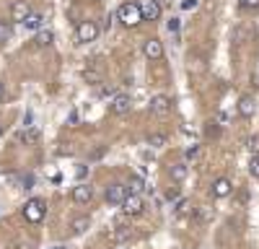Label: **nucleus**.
Returning <instances> with one entry per match:
<instances>
[{
	"instance_id": "nucleus-1",
	"label": "nucleus",
	"mask_w": 259,
	"mask_h": 249,
	"mask_svg": "<svg viewBox=\"0 0 259 249\" xmlns=\"http://www.w3.org/2000/svg\"><path fill=\"white\" fill-rule=\"evenodd\" d=\"M117 18L122 21V24L127 26V29H135V26H140V21H143V13H140V6L138 3H122L119 6V11H117Z\"/></svg>"
},
{
	"instance_id": "nucleus-2",
	"label": "nucleus",
	"mask_w": 259,
	"mask_h": 249,
	"mask_svg": "<svg viewBox=\"0 0 259 249\" xmlns=\"http://www.w3.org/2000/svg\"><path fill=\"white\" fill-rule=\"evenodd\" d=\"M45 216H47L45 200H39V197L26 200V205H24V218H26L29 223H41V221H45Z\"/></svg>"
},
{
	"instance_id": "nucleus-3",
	"label": "nucleus",
	"mask_w": 259,
	"mask_h": 249,
	"mask_svg": "<svg viewBox=\"0 0 259 249\" xmlns=\"http://www.w3.org/2000/svg\"><path fill=\"white\" fill-rule=\"evenodd\" d=\"M75 36L80 45H89V42H94L99 36V24L96 21H80L78 29H75Z\"/></svg>"
},
{
	"instance_id": "nucleus-4",
	"label": "nucleus",
	"mask_w": 259,
	"mask_h": 249,
	"mask_svg": "<svg viewBox=\"0 0 259 249\" xmlns=\"http://www.w3.org/2000/svg\"><path fill=\"white\" fill-rule=\"evenodd\" d=\"M231 192H233V184H231V179H226V177H218V179L210 184V195H212V197H218V200L228 197Z\"/></svg>"
},
{
	"instance_id": "nucleus-5",
	"label": "nucleus",
	"mask_w": 259,
	"mask_h": 249,
	"mask_svg": "<svg viewBox=\"0 0 259 249\" xmlns=\"http://www.w3.org/2000/svg\"><path fill=\"white\" fill-rule=\"evenodd\" d=\"M140 13H143V21H158L161 18V6L158 0H140Z\"/></svg>"
},
{
	"instance_id": "nucleus-6",
	"label": "nucleus",
	"mask_w": 259,
	"mask_h": 249,
	"mask_svg": "<svg viewBox=\"0 0 259 249\" xmlns=\"http://www.w3.org/2000/svg\"><path fill=\"white\" fill-rule=\"evenodd\" d=\"M143 208H145V202H143L140 195H130V192H127V197H124V202H122V211H124L127 216H140Z\"/></svg>"
},
{
	"instance_id": "nucleus-7",
	"label": "nucleus",
	"mask_w": 259,
	"mask_h": 249,
	"mask_svg": "<svg viewBox=\"0 0 259 249\" xmlns=\"http://www.w3.org/2000/svg\"><path fill=\"white\" fill-rule=\"evenodd\" d=\"M143 55L148 57V60H163V45H161V39H148V42H143Z\"/></svg>"
},
{
	"instance_id": "nucleus-8",
	"label": "nucleus",
	"mask_w": 259,
	"mask_h": 249,
	"mask_svg": "<svg viewBox=\"0 0 259 249\" xmlns=\"http://www.w3.org/2000/svg\"><path fill=\"white\" fill-rule=\"evenodd\" d=\"M29 16H31V8H29L26 0H16L11 6V21H16V24H24Z\"/></svg>"
},
{
	"instance_id": "nucleus-9",
	"label": "nucleus",
	"mask_w": 259,
	"mask_h": 249,
	"mask_svg": "<svg viewBox=\"0 0 259 249\" xmlns=\"http://www.w3.org/2000/svg\"><path fill=\"white\" fill-rule=\"evenodd\" d=\"M127 197V187L124 184H109L106 187V202L109 205H122Z\"/></svg>"
},
{
	"instance_id": "nucleus-10",
	"label": "nucleus",
	"mask_w": 259,
	"mask_h": 249,
	"mask_svg": "<svg viewBox=\"0 0 259 249\" xmlns=\"http://www.w3.org/2000/svg\"><path fill=\"white\" fill-rule=\"evenodd\" d=\"M91 197H94V187H89L85 182H80V184L73 187V202L85 205V202H91Z\"/></svg>"
},
{
	"instance_id": "nucleus-11",
	"label": "nucleus",
	"mask_w": 259,
	"mask_h": 249,
	"mask_svg": "<svg viewBox=\"0 0 259 249\" xmlns=\"http://www.w3.org/2000/svg\"><path fill=\"white\" fill-rule=\"evenodd\" d=\"M168 109H171V99L168 96L158 94V96L150 99V112H153V114H166Z\"/></svg>"
},
{
	"instance_id": "nucleus-12",
	"label": "nucleus",
	"mask_w": 259,
	"mask_h": 249,
	"mask_svg": "<svg viewBox=\"0 0 259 249\" xmlns=\"http://www.w3.org/2000/svg\"><path fill=\"white\" fill-rule=\"evenodd\" d=\"M130 107H133V99L130 96H114L112 104H109V109L114 114H124V112H130Z\"/></svg>"
},
{
	"instance_id": "nucleus-13",
	"label": "nucleus",
	"mask_w": 259,
	"mask_h": 249,
	"mask_svg": "<svg viewBox=\"0 0 259 249\" xmlns=\"http://www.w3.org/2000/svg\"><path fill=\"white\" fill-rule=\"evenodd\" d=\"M254 109H256V101H254L251 96H241V99H239V114H241L244 119L254 117Z\"/></svg>"
},
{
	"instance_id": "nucleus-14",
	"label": "nucleus",
	"mask_w": 259,
	"mask_h": 249,
	"mask_svg": "<svg viewBox=\"0 0 259 249\" xmlns=\"http://www.w3.org/2000/svg\"><path fill=\"white\" fill-rule=\"evenodd\" d=\"M89 226H91V218H89V216H75V218H73V223H70V231L78 236V234H83Z\"/></svg>"
},
{
	"instance_id": "nucleus-15",
	"label": "nucleus",
	"mask_w": 259,
	"mask_h": 249,
	"mask_svg": "<svg viewBox=\"0 0 259 249\" xmlns=\"http://www.w3.org/2000/svg\"><path fill=\"white\" fill-rule=\"evenodd\" d=\"M52 42H55V34H52L50 29H47V31L41 29V31H36V36H34V45H36V47H50Z\"/></svg>"
},
{
	"instance_id": "nucleus-16",
	"label": "nucleus",
	"mask_w": 259,
	"mask_h": 249,
	"mask_svg": "<svg viewBox=\"0 0 259 249\" xmlns=\"http://www.w3.org/2000/svg\"><path fill=\"white\" fill-rule=\"evenodd\" d=\"M168 174H171V179H174V182H184L187 179V163H174L168 169Z\"/></svg>"
},
{
	"instance_id": "nucleus-17",
	"label": "nucleus",
	"mask_w": 259,
	"mask_h": 249,
	"mask_svg": "<svg viewBox=\"0 0 259 249\" xmlns=\"http://www.w3.org/2000/svg\"><path fill=\"white\" fill-rule=\"evenodd\" d=\"M41 24H45V18H41L39 13H31V16L24 21V26L31 29V31H41Z\"/></svg>"
},
{
	"instance_id": "nucleus-18",
	"label": "nucleus",
	"mask_w": 259,
	"mask_h": 249,
	"mask_svg": "<svg viewBox=\"0 0 259 249\" xmlns=\"http://www.w3.org/2000/svg\"><path fill=\"white\" fill-rule=\"evenodd\" d=\"M143 190H145L143 177H133V179H130V184H127V192H130V195H140Z\"/></svg>"
},
{
	"instance_id": "nucleus-19",
	"label": "nucleus",
	"mask_w": 259,
	"mask_h": 249,
	"mask_svg": "<svg viewBox=\"0 0 259 249\" xmlns=\"http://www.w3.org/2000/svg\"><path fill=\"white\" fill-rule=\"evenodd\" d=\"M130 239H133V231H130V228H117V231L112 234V241H117V244L130 241Z\"/></svg>"
},
{
	"instance_id": "nucleus-20",
	"label": "nucleus",
	"mask_w": 259,
	"mask_h": 249,
	"mask_svg": "<svg viewBox=\"0 0 259 249\" xmlns=\"http://www.w3.org/2000/svg\"><path fill=\"white\" fill-rule=\"evenodd\" d=\"M11 36H13V29H11V24L8 21H0V42H11Z\"/></svg>"
},
{
	"instance_id": "nucleus-21",
	"label": "nucleus",
	"mask_w": 259,
	"mask_h": 249,
	"mask_svg": "<svg viewBox=\"0 0 259 249\" xmlns=\"http://www.w3.org/2000/svg\"><path fill=\"white\" fill-rule=\"evenodd\" d=\"M192 213H194V208H192L189 200H179L177 202V216H192Z\"/></svg>"
},
{
	"instance_id": "nucleus-22",
	"label": "nucleus",
	"mask_w": 259,
	"mask_h": 249,
	"mask_svg": "<svg viewBox=\"0 0 259 249\" xmlns=\"http://www.w3.org/2000/svg\"><path fill=\"white\" fill-rule=\"evenodd\" d=\"M148 145H153V148H163L166 145V135H161V133H153L148 138Z\"/></svg>"
},
{
	"instance_id": "nucleus-23",
	"label": "nucleus",
	"mask_w": 259,
	"mask_h": 249,
	"mask_svg": "<svg viewBox=\"0 0 259 249\" xmlns=\"http://www.w3.org/2000/svg\"><path fill=\"white\" fill-rule=\"evenodd\" d=\"M205 135H207V138H218V135H221V124H218V122H207V124H205Z\"/></svg>"
},
{
	"instance_id": "nucleus-24",
	"label": "nucleus",
	"mask_w": 259,
	"mask_h": 249,
	"mask_svg": "<svg viewBox=\"0 0 259 249\" xmlns=\"http://www.w3.org/2000/svg\"><path fill=\"white\" fill-rule=\"evenodd\" d=\"M184 158L187 161H197L200 158V145H189V148L184 151Z\"/></svg>"
},
{
	"instance_id": "nucleus-25",
	"label": "nucleus",
	"mask_w": 259,
	"mask_h": 249,
	"mask_svg": "<svg viewBox=\"0 0 259 249\" xmlns=\"http://www.w3.org/2000/svg\"><path fill=\"white\" fill-rule=\"evenodd\" d=\"M249 174L259 179V156H251V161H249Z\"/></svg>"
},
{
	"instance_id": "nucleus-26",
	"label": "nucleus",
	"mask_w": 259,
	"mask_h": 249,
	"mask_svg": "<svg viewBox=\"0 0 259 249\" xmlns=\"http://www.w3.org/2000/svg\"><path fill=\"white\" fill-rule=\"evenodd\" d=\"M83 78L89 80V83H94V86H96V83H101V75H99L96 70H85V73H83Z\"/></svg>"
},
{
	"instance_id": "nucleus-27",
	"label": "nucleus",
	"mask_w": 259,
	"mask_h": 249,
	"mask_svg": "<svg viewBox=\"0 0 259 249\" xmlns=\"http://www.w3.org/2000/svg\"><path fill=\"white\" fill-rule=\"evenodd\" d=\"M36 138H39L36 130H24V133H21V140H26V143H34Z\"/></svg>"
},
{
	"instance_id": "nucleus-28",
	"label": "nucleus",
	"mask_w": 259,
	"mask_h": 249,
	"mask_svg": "<svg viewBox=\"0 0 259 249\" xmlns=\"http://www.w3.org/2000/svg\"><path fill=\"white\" fill-rule=\"evenodd\" d=\"M182 11H194V8H197L200 6V0H182Z\"/></svg>"
},
{
	"instance_id": "nucleus-29",
	"label": "nucleus",
	"mask_w": 259,
	"mask_h": 249,
	"mask_svg": "<svg viewBox=\"0 0 259 249\" xmlns=\"http://www.w3.org/2000/svg\"><path fill=\"white\" fill-rule=\"evenodd\" d=\"M249 151L256 156V151H259V135H251V138H249Z\"/></svg>"
},
{
	"instance_id": "nucleus-30",
	"label": "nucleus",
	"mask_w": 259,
	"mask_h": 249,
	"mask_svg": "<svg viewBox=\"0 0 259 249\" xmlns=\"http://www.w3.org/2000/svg\"><path fill=\"white\" fill-rule=\"evenodd\" d=\"M179 197V187H168L166 190V200H177Z\"/></svg>"
},
{
	"instance_id": "nucleus-31",
	"label": "nucleus",
	"mask_w": 259,
	"mask_h": 249,
	"mask_svg": "<svg viewBox=\"0 0 259 249\" xmlns=\"http://www.w3.org/2000/svg\"><path fill=\"white\" fill-rule=\"evenodd\" d=\"M166 29H168L171 34H174V31H179V18H171L168 24H166Z\"/></svg>"
},
{
	"instance_id": "nucleus-32",
	"label": "nucleus",
	"mask_w": 259,
	"mask_h": 249,
	"mask_svg": "<svg viewBox=\"0 0 259 249\" xmlns=\"http://www.w3.org/2000/svg\"><path fill=\"white\" fill-rule=\"evenodd\" d=\"M244 8H259V0H241Z\"/></svg>"
},
{
	"instance_id": "nucleus-33",
	"label": "nucleus",
	"mask_w": 259,
	"mask_h": 249,
	"mask_svg": "<svg viewBox=\"0 0 259 249\" xmlns=\"http://www.w3.org/2000/svg\"><path fill=\"white\" fill-rule=\"evenodd\" d=\"M215 122H221V124H226V122H228V114H226V112H218V119H215Z\"/></svg>"
},
{
	"instance_id": "nucleus-34",
	"label": "nucleus",
	"mask_w": 259,
	"mask_h": 249,
	"mask_svg": "<svg viewBox=\"0 0 259 249\" xmlns=\"http://www.w3.org/2000/svg\"><path fill=\"white\" fill-rule=\"evenodd\" d=\"M31 184H34V177H31V174H29V177H24V187H26V190H29Z\"/></svg>"
},
{
	"instance_id": "nucleus-35",
	"label": "nucleus",
	"mask_w": 259,
	"mask_h": 249,
	"mask_svg": "<svg viewBox=\"0 0 259 249\" xmlns=\"http://www.w3.org/2000/svg\"><path fill=\"white\" fill-rule=\"evenodd\" d=\"M0 99H3V83H0Z\"/></svg>"
},
{
	"instance_id": "nucleus-36",
	"label": "nucleus",
	"mask_w": 259,
	"mask_h": 249,
	"mask_svg": "<svg viewBox=\"0 0 259 249\" xmlns=\"http://www.w3.org/2000/svg\"><path fill=\"white\" fill-rule=\"evenodd\" d=\"M0 135H3V124H0Z\"/></svg>"
},
{
	"instance_id": "nucleus-37",
	"label": "nucleus",
	"mask_w": 259,
	"mask_h": 249,
	"mask_svg": "<svg viewBox=\"0 0 259 249\" xmlns=\"http://www.w3.org/2000/svg\"><path fill=\"white\" fill-rule=\"evenodd\" d=\"M55 249H65V246H55Z\"/></svg>"
}]
</instances>
